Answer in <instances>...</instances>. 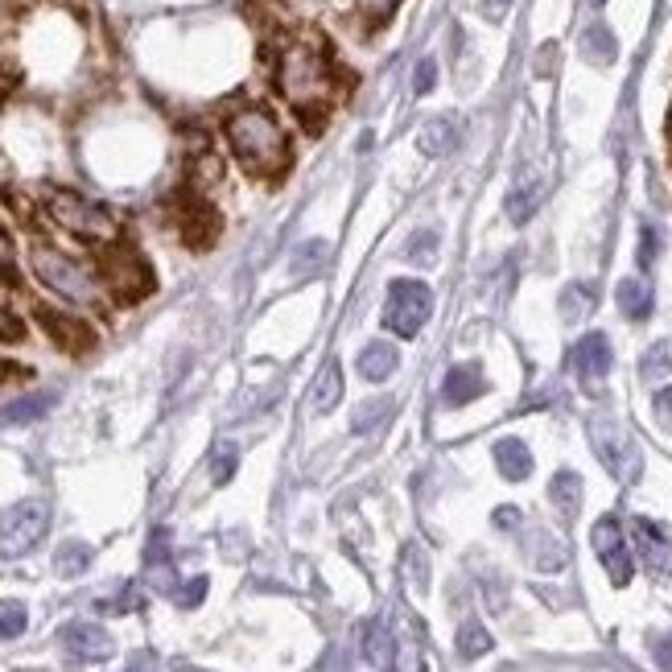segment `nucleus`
<instances>
[{"instance_id": "1", "label": "nucleus", "mask_w": 672, "mask_h": 672, "mask_svg": "<svg viewBox=\"0 0 672 672\" xmlns=\"http://www.w3.org/2000/svg\"><path fill=\"white\" fill-rule=\"evenodd\" d=\"M277 87L289 99V108L306 120V128L318 132L326 124L334 91H339V75H334V62H330L326 46L314 38L289 42L277 62Z\"/></svg>"}, {"instance_id": "2", "label": "nucleus", "mask_w": 672, "mask_h": 672, "mask_svg": "<svg viewBox=\"0 0 672 672\" xmlns=\"http://www.w3.org/2000/svg\"><path fill=\"white\" fill-rule=\"evenodd\" d=\"M223 132H227V145H231L235 161H240L252 178H277L289 165V137L273 112L240 108L227 116Z\"/></svg>"}, {"instance_id": "3", "label": "nucleus", "mask_w": 672, "mask_h": 672, "mask_svg": "<svg viewBox=\"0 0 672 672\" xmlns=\"http://www.w3.org/2000/svg\"><path fill=\"white\" fill-rule=\"evenodd\" d=\"M46 211H50V219L62 231L79 235V240H87V244H112L120 235V219L108 207H99L95 198L79 194V190H50L46 194Z\"/></svg>"}, {"instance_id": "4", "label": "nucleus", "mask_w": 672, "mask_h": 672, "mask_svg": "<svg viewBox=\"0 0 672 672\" xmlns=\"http://www.w3.org/2000/svg\"><path fill=\"white\" fill-rule=\"evenodd\" d=\"M586 433H590V446H594L598 462L607 466L619 483H640L644 450H640V442H635V433L615 413H594L586 421Z\"/></svg>"}, {"instance_id": "5", "label": "nucleus", "mask_w": 672, "mask_h": 672, "mask_svg": "<svg viewBox=\"0 0 672 672\" xmlns=\"http://www.w3.org/2000/svg\"><path fill=\"white\" fill-rule=\"evenodd\" d=\"M29 264H33V277H38L46 289H54L58 297L79 301V306H95V301H99L95 277L87 273L79 260L66 256V252H58V248H50V244H33Z\"/></svg>"}, {"instance_id": "6", "label": "nucleus", "mask_w": 672, "mask_h": 672, "mask_svg": "<svg viewBox=\"0 0 672 672\" xmlns=\"http://www.w3.org/2000/svg\"><path fill=\"white\" fill-rule=\"evenodd\" d=\"M433 314V293L425 281H409L400 277L388 285V301H384V326L392 334H400V339H417V334L425 330Z\"/></svg>"}, {"instance_id": "7", "label": "nucleus", "mask_w": 672, "mask_h": 672, "mask_svg": "<svg viewBox=\"0 0 672 672\" xmlns=\"http://www.w3.org/2000/svg\"><path fill=\"white\" fill-rule=\"evenodd\" d=\"M50 528V503L46 499H21L13 508L0 512V553L5 557H25L29 549L42 545Z\"/></svg>"}, {"instance_id": "8", "label": "nucleus", "mask_w": 672, "mask_h": 672, "mask_svg": "<svg viewBox=\"0 0 672 672\" xmlns=\"http://www.w3.org/2000/svg\"><path fill=\"white\" fill-rule=\"evenodd\" d=\"M104 277L116 289L120 301H137L145 293H153V273L149 264L132 252V248H108L104 252Z\"/></svg>"}, {"instance_id": "9", "label": "nucleus", "mask_w": 672, "mask_h": 672, "mask_svg": "<svg viewBox=\"0 0 672 672\" xmlns=\"http://www.w3.org/2000/svg\"><path fill=\"white\" fill-rule=\"evenodd\" d=\"M590 545H594L602 569L611 574V582H615V586H627L635 565H631V549H627V532H623V524H619L615 516H602V520L590 528Z\"/></svg>"}, {"instance_id": "10", "label": "nucleus", "mask_w": 672, "mask_h": 672, "mask_svg": "<svg viewBox=\"0 0 672 672\" xmlns=\"http://www.w3.org/2000/svg\"><path fill=\"white\" fill-rule=\"evenodd\" d=\"M631 545L640 553L644 569L660 582V578H672V541L648 520V516H635L631 520Z\"/></svg>"}, {"instance_id": "11", "label": "nucleus", "mask_w": 672, "mask_h": 672, "mask_svg": "<svg viewBox=\"0 0 672 672\" xmlns=\"http://www.w3.org/2000/svg\"><path fill=\"white\" fill-rule=\"evenodd\" d=\"M38 322H42V330L50 334V343L58 347V351H66V355H87L91 347H95V330L83 322V318H75V314H62V310H38Z\"/></svg>"}, {"instance_id": "12", "label": "nucleus", "mask_w": 672, "mask_h": 672, "mask_svg": "<svg viewBox=\"0 0 672 672\" xmlns=\"http://www.w3.org/2000/svg\"><path fill=\"white\" fill-rule=\"evenodd\" d=\"M62 648H66V656L79 660V664H99V660H108L116 652L112 635L99 623H66L62 627Z\"/></svg>"}, {"instance_id": "13", "label": "nucleus", "mask_w": 672, "mask_h": 672, "mask_svg": "<svg viewBox=\"0 0 672 672\" xmlns=\"http://www.w3.org/2000/svg\"><path fill=\"white\" fill-rule=\"evenodd\" d=\"M611 367H615V351L607 343V334H586V339L574 347V372L586 388H598L602 380L611 376Z\"/></svg>"}, {"instance_id": "14", "label": "nucleus", "mask_w": 672, "mask_h": 672, "mask_svg": "<svg viewBox=\"0 0 672 672\" xmlns=\"http://www.w3.org/2000/svg\"><path fill=\"white\" fill-rule=\"evenodd\" d=\"M487 392V380H483V372L475 363H458V367H450V372L442 376V400L450 409H462V405H470V400H479Z\"/></svg>"}, {"instance_id": "15", "label": "nucleus", "mask_w": 672, "mask_h": 672, "mask_svg": "<svg viewBox=\"0 0 672 672\" xmlns=\"http://www.w3.org/2000/svg\"><path fill=\"white\" fill-rule=\"evenodd\" d=\"M491 454H495L499 475L508 479V483H524V479L532 475V450H528L520 438H499Z\"/></svg>"}, {"instance_id": "16", "label": "nucleus", "mask_w": 672, "mask_h": 672, "mask_svg": "<svg viewBox=\"0 0 672 672\" xmlns=\"http://www.w3.org/2000/svg\"><path fill=\"white\" fill-rule=\"evenodd\" d=\"M528 561L536 569H545V574H557V569H565L569 553L561 545V536H553L549 528H532V536H528Z\"/></svg>"}, {"instance_id": "17", "label": "nucleus", "mask_w": 672, "mask_h": 672, "mask_svg": "<svg viewBox=\"0 0 672 672\" xmlns=\"http://www.w3.org/2000/svg\"><path fill=\"white\" fill-rule=\"evenodd\" d=\"M615 301H619V310L631 322H644L652 314V306H656V293H652V285L644 277H623L619 289H615Z\"/></svg>"}, {"instance_id": "18", "label": "nucleus", "mask_w": 672, "mask_h": 672, "mask_svg": "<svg viewBox=\"0 0 672 672\" xmlns=\"http://www.w3.org/2000/svg\"><path fill=\"white\" fill-rule=\"evenodd\" d=\"M215 235H219V219H215V211L207 203H190L182 211V240L190 248H211Z\"/></svg>"}, {"instance_id": "19", "label": "nucleus", "mask_w": 672, "mask_h": 672, "mask_svg": "<svg viewBox=\"0 0 672 672\" xmlns=\"http://www.w3.org/2000/svg\"><path fill=\"white\" fill-rule=\"evenodd\" d=\"M396 363H400V351L392 343H367L359 351V376L363 380H372V384H384L392 372H396Z\"/></svg>"}, {"instance_id": "20", "label": "nucleus", "mask_w": 672, "mask_h": 672, "mask_svg": "<svg viewBox=\"0 0 672 672\" xmlns=\"http://www.w3.org/2000/svg\"><path fill=\"white\" fill-rule=\"evenodd\" d=\"M541 198H545V182L536 174H524L512 186V194H508V219L512 223H528L536 215V207H541Z\"/></svg>"}, {"instance_id": "21", "label": "nucleus", "mask_w": 672, "mask_h": 672, "mask_svg": "<svg viewBox=\"0 0 672 672\" xmlns=\"http://www.w3.org/2000/svg\"><path fill=\"white\" fill-rule=\"evenodd\" d=\"M326 264H330V244L326 240H306V244H297L293 256H289V277L293 281H310V277L322 273Z\"/></svg>"}, {"instance_id": "22", "label": "nucleus", "mask_w": 672, "mask_h": 672, "mask_svg": "<svg viewBox=\"0 0 672 672\" xmlns=\"http://www.w3.org/2000/svg\"><path fill=\"white\" fill-rule=\"evenodd\" d=\"M339 400H343V367L330 359L322 367V376L314 380V388H310V409L314 413H334V409H339Z\"/></svg>"}, {"instance_id": "23", "label": "nucleus", "mask_w": 672, "mask_h": 672, "mask_svg": "<svg viewBox=\"0 0 672 672\" xmlns=\"http://www.w3.org/2000/svg\"><path fill=\"white\" fill-rule=\"evenodd\" d=\"M458 145V124L450 120V116H433L421 132H417V149L425 153V157H442V153H450Z\"/></svg>"}, {"instance_id": "24", "label": "nucleus", "mask_w": 672, "mask_h": 672, "mask_svg": "<svg viewBox=\"0 0 672 672\" xmlns=\"http://www.w3.org/2000/svg\"><path fill=\"white\" fill-rule=\"evenodd\" d=\"M582 475H574V470H557V475L549 479V499H553V508L561 516H578L582 512Z\"/></svg>"}, {"instance_id": "25", "label": "nucleus", "mask_w": 672, "mask_h": 672, "mask_svg": "<svg viewBox=\"0 0 672 672\" xmlns=\"http://www.w3.org/2000/svg\"><path fill=\"white\" fill-rule=\"evenodd\" d=\"M582 54H586V62H594V66H611V62H615V54H619L615 33H611L607 25H602V21L586 25V29H582Z\"/></svg>"}, {"instance_id": "26", "label": "nucleus", "mask_w": 672, "mask_h": 672, "mask_svg": "<svg viewBox=\"0 0 672 672\" xmlns=\"http://www.w3.org/2000/svg\"><path fill=\"white\" fill-rule=\"evenodd\" d=\"M50 405H54V392H29V396H21V400H13V405L0 409V421H5V425H33L38 417L50 413Z\"/></svg>"}, {"instance_id": "27", "label": "nucleus", "mask_w": 672, "mask_h": 672, "mask_svg": "<svg viewBox=\"0 0 672 672\" xmlns=\"http://www.w3.org/2000/svg\"><path fill=\"white\" fill-rule=\"evenodd\" d=\"M396 413V400L388 396H372V400H363V405L351 413V433H372L380 425H388V417Z\"/></svg>"}, {"instance_id": "28", "label": "nucleus", "mask_w": 672, "mask_h": 672, "mask_svg": "<svg viewBox=\"0 0 672 672\" xmlns=\"http://www.w3.org/2000/svg\"><path fill=\"white\" fill-rule=\"evenodd\" d=\"M363 652H367V660H372L376 668H392V664H396V640H392V631H388L384 619H376L372 627H367Z\"/></svg>"}, {"instance_id": "29", "label": "nucleus", "mask_w": 672, "mask_h": 672, "mask_svg": "<svg viewBox=\"0 0 672 672\" xmlns=\"http://www.w3.org/2000/svg\"><path fill=\"white\" fill-rule=\"evenodd\" d=\"M91 561H95V549H91V545L66 541V545L54 553V574H58V578H79V574H87Z\"/></svg>"}, {"instance_id": "30", "label": "nucleus", "mask_w": 672, "mask_h": 672, "mask_svg": "<svg viewBox=\"0 0 672 672\" xmlns=\"http://www.w3.org/2000/svg\"><path fill=\"white\" fill-rule=\"evenodd\" d=\"M400 574H405L409 590H417V594L429 590V553L417 541H409L405 553H400Z\"/></svg>"}, {"instance_id": "31", "label": "nucleus", "mask_w": 672, "mask_h": 672, "mask_svg": "<svg viewBox=\"0 0 672 672\" xmlns=\"http://www.w3.org/2000/svg\"><path fill=\"white\" fill-rule=\"evenodd\" d=\"M491 652V631L479 623V619H466L462 627H458V656L462 660H479V656H487Z\"/></svg>"}, {"instance_id": "32", "label": "nucleus", "mask_w": 672, "mask_h": 672, "mask_svg": "<svg viewBox=\"0 0 672 672\" xmlns=\"http://www.w3.org/2000/svg\"><path fill=\"white\" fill-rule=\"evenodd\" d=\"M594 301H598L594 285H586V281L569 285V289L561 293V318H565V322H578V318H586V314L594 310Z\"/></svg>"}, {"instance_id": "33", "label": "nucleus", "mask_w": 672, "mask_h": 672, "mask_svg": "<svg viewBox=\"0 0 672 672\" xmlns=\"http://www.w3.org/2000/svg\"><path fill=\"white\" fill-rule=\"evenodd\" d=\"M668 372H672V339L652 343V347H648V355L640 359V376H644L648 384H660Z\"/></svg>"}, {"instance_id": "34", "label": "nucleus", "mask_w": 672, "mask_h": 672, "mask_svg": "<svg viewBox=\"0 0 672 672\" xmlns=\"http://www.w3.org/2000/svg\"><path fill=\"white\" fill-rule=\"evenodd\" d=\"M235 466H240V450H235L231 442H219V446L211 450V479H215V487L231 483Z\"/></svg>"}, {"instance_id": "35", "label": "nucleus", "mask_w": 672, "mask_h": 672, "mask_svg": "<svg viewBox=\"0 0 672 672\" xmlns=\"http://www.w3.org/2000/svg\"><path fill=\"white\" fill-rule=\"evenodd\" d=\"M29 623L25 602H0V640H17Z\"/></svg>"}, {"instance_id": "36", "label": "nucleus", "mask_w": 672, "mask_h": 672, "mask_svg": "<svg viewBox=\"0 0 672 672\" xmlns=\"http://www.w3.org/2000/svg\"><path fill=\"white\" fill-rule=\"evenodd\" d=\"M405 256L413 264H433V260H438V235H433V231H417L413 240H409V248H405Z\"/></svg>"}, {"instance_id": "37", "label": "nucleus", "mask_w": 672, "mask_h": 672, "mask_svg": "<svg viewBox=\"0 0 672 672\" xmlns=\"http://www.w3.org/2000/svg\"><path fill=\"white\" fill-rule=\"evenodd\" d=\"M207 590H211V578H203V574H198V578H190L186 586H178L174 602H178V607H186V611H194V607H198V602H203V598H207Z\"/></svg>"}, {"instance_id": "38", "label": "nucleus", "mask_w": 672, "mask_h": 672, "mask_svg": "<svg viewBox=\"0 0 672 672\" xmlns=\"http://www.w3.org/2000/svg\"><path fill=\"white\" fill-rule=\"evenodd\" d=\"M433 87H438V62H433V58H421V62H417V71H413V91H417V95H429Z\"/></svg>"}, {"instance_id": "39", "label": "nucleus", "mask_w": 672, "mask_h": 672, "mask_svg": "<svg viewBox=\"0 0 672 672\" xmlns=\"http://www.w3.org/2000/svg\"><path fill=\"white\" fill-rule=\"evenodd\" d=\"M656 252H660V231L652 223L640 227V268H652L656 264Z\"/></svg>"}, {"instance_id": "40", "label": "nucleus", "mask_w": 672, "mask_h": 672, "mask_svg": "<svg viewBox=\"0 0 672 672\" xmlns=\"http://www.w3.org/2000/svg\"><path fill=\"white\" fill-rule=\"evenodd\" d=\"M652 413H656L660 425L672 433V388H660V392L652 396Z\"/></svg>"}, {"instance_id": "41", "label": "nucleus", "mask_w": 672, "mask_h": 672, "mask_svg": "<svg viewBox=\"0 0 672 672\" xmlns=\"http://www.w3.org/2000/svg\"><path fill=\"white\" fill-rule=\"evenodd\" d=\"M652 656H656L660 672H672V631L656 635V640H652Z\"/></svg>"}, {"instance_id": "42", "label": "nucleus", "mask_w": 672, "mask_h": 672, "mask_svg": "<svg viewBox=\"0 0 672 672\" xmlns=\"http://www.w3.org/2000/svg\"><path fill=\"white\" fill-rule=\"evenodd\" d=\"M495 528H503V532H512V528H520V520H524V512L520 508H495Z\"/></svg>"}, {"instance_id": "43", "label": "nucleus", "mask_w": 672, "mask_h": 672, "mask_svg": "<svg viewBox=\"0 0 672 672\" xmlns=\"http://www.w3.org/2000/svg\"><path fill=\"white\" fill-rule=\"evenodd\" d=\"M479 9H483L487 21H503L508 9H512V0H479Z\"/></svg>"}, {"instance_id": "44", "label": "nucleus", "mask_w": 672, "mask_h": 672, "mask_svg": "<svg viewBox=\"0 0 672 672\" xmlns=\"http://www.w3.org/2000/svg\"><path fill=\"white\" fill-rule=\"evenodd\" d=\"M392 5H396V0H359V9H363L367 17H372V21L388 17V13H392Z\"/></svg>"}, {"instance_id": "45", "label": "nucleus", "mask_w": 672, "mask_h": 672, "mask_svg": "<svg viewBox=\"0 0 672 672\" xmlns=\"http://www.w3.org/2000/svg\"><path fill=\"white\" fill-rule=\"evenodd\" d=\"M21 334H25V326L17 322V318H9V314H0V339H21Z\"/></svg>"}, {"instance_id": "46", "label": "nucleus", "mask_w": 672, "mask_h": 672, "mask_svg": "<svg viewBox=\"0 0 672 672\" xmlns=\"http://www.w3.org/2000/svg\"><path fill=\"white\" fill-rule=\"evenodd\" d=\"M13 260V244H9V235H5V227H0V268H5Z\"/></svg>"}, {"instance_id": "47", "label": "nucleus", "mask_w": 672, "mask_h": 672, "mask_svg": "<svg viewBox=\"0 0 672 672\" xmlns=\"http://www.w3.org/2000/svg\"><path fill=\"white\" fill-rule=\"evenodd\" d=\"M590 5H594V9H602V5H607V0H590Z\"/></svg>"}]
</instances>
